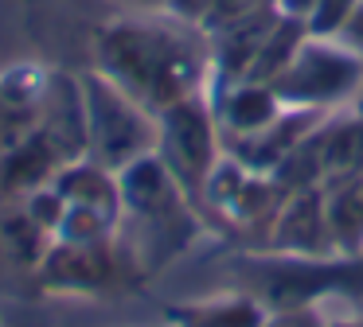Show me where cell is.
Wrapping results in <instances>:
<instances>
[{
  "mask_svg": "<svg viewBox=\"0 0 363 327\" xmlns=\"http://www.w3.org/2000/svg\"><path fill=\"white\" fill-rule=\"evenodd\" d=\"M324 117H328V109H293V105H285L281 113H277L269 125H262L258 132L227 140V156H235V160L246 164L250 171L274 176Z\"/></svg>",
  "mask_w": 363,
  "mask_h": 327,
  "instance_id": "8992f818",
  "label": "cell"
},
{
  "mask_svg": "<svg viewBox=\"0 0 363 327\" xmlns=\"http://www.w3.org/2000/svg\"><path fill=\"white\" fill-rule=\"evenodd\" d=\"M332 39H340V43H347L352 51H359V54H363V0L355 4V12L347 16V23H344V28H340Z\"/></svg>",
  "mask_w": 363,
  "mask_h": 327,
  "instance_id": "8fae6325",
  "label": "cell"
},
{
  "mask_svg": "<svg viewBox=\"0 0 363 327\" xmlns=\"http://www.w3.org/2000/svg\"><path fill=\"white\" fill-rule=\"evenodd\" d=\"M269 90L293 109H344L363 93V54L340 39L305 35Z\"/></svg>",
  "mask_w": 363,
  "mask_h": 327,
  "instance_id": "3957f363",
  "label": "cell"
},
{
  "mask_svg": "<svg viewBox=\"0 0 363 327\" xmlns=\"http://www.w3.org/2000/svg\"><path fill=\"white\" fill-rule=\"evenodd\" d=\"M320 191H324L332 249L340 257H363V171L332 179Z\"/></svg>",
  "mask_w": 363,
  "mask_h": 327,
  "instance_id": "52a82bcc",
  "label": "cell"
},
{
  "mask_svg": "<svg viewBox=\"0 0 363 327\" xmlns=\"http://www.w3.org/2000/svg\"><path fill=\"white\" fill-rule=\"evenodd\" d=\"M157 140H160V164L168 168V176L180 183V191L191 202H203V187L211 179L215 164H219V121H215V109L203 93L196 98H184L176 105H168L160 113L157 125Z\"/></svg>",
  "mask_w": 363,
  "mask_h": 327,
  "instance_id": "277c9868",
  "label": "cell"
},
{
  "mask_svg": "<svg viewBox=\"0 0 363 327\" xmlns=\"http://www.w3.org/2000/svg\"><path fill=\"white\" fill-rule=\"evenodd\" d=\"M254 249L269 253H297V257H340L332 249L328 214H324V191L320 187H297L281 199L277 214L269 218L266 234Z\"/></svg>",
  "mask_w": 363,
  "mask_h": 327,
  "instance_id": "5b68a950",
  "label": "cell"
},
{
  "mask_svg": "<svg viewBox=\"0 0 363 327\" xmlns=\"http://www.w3.org/2000/svg\"><path fill=\"white\" fill-rule=\"evenodd\" d=\"M235 292L250 296L262 311L313 308L324 300H355L363 308V257H297L242 249L230 261Z\"/></svg>",
  "mask_w": 363,
  "mask_h": 327,
  "instance_id": "7a4b0ae2",
  "label": "cell"
},
{
  "mask_svg": "<svg viewBox=\"0 0 363 327\" xmlns=\"http://www.w3.org/2000/svg\"><path fill=\"white\" fill-rule=\"evenodd\" d=\"M172 319L180 327H262L266 311L242 292H230L223 300L211 304H188V308H176Z\"/></svg>",
  "mask_w": 363,
  "mask_h": 327,
  "instance_id": "ba28073f",
  "label": "cell"
},
{
  "mask_svg": "<svg viewBox=\"0 0 363 327\" xmlns=\"http://www.w3.org/2000/svg\"><path fill=\"white\" fill-rule=\"evenodd\" d=\"M106 62L121 90L145 109L164 113L168 105L203 93L207 51L172 28H118L106 39Z\"/></svg>",
  "mask_w": 363,
  "mask_h": 327,
  "instance_id": "6da1fadb",
  "label": "cell"
},
{
  "mask_svg": "<svg viewBox=\"0 0 363 327\" xmlns=\"http://www.w3.org/2000/svg\"><path fill=\"white\" fill-rule=\"evenodd\" d=\"M355 105H359V109H363V93H359V98H355Z\"/></svg>",
  "mask_w": 363,
  "mask_h": 327,
  "instance_id": "7c38bea8",
  "label": "cell"
},
{
  "mask_svg": "<svg viewBox=\"0 0 363 327\" xmlns=\"http://www.w3.org/2000/svg\"><path fill=\"white\" fill-rule=\"evenodd\" d=\"M262 327H332L324 304H313V308H285V311H266Z\"/></svg>",
  "mask_w": 363,
  "mask_h": 327,
  "instance_id": "30bf717a",
  "label": "cell"
},
{
  "mask_svg": "<svg viewBox=\"0 0 363 327\" xmlns=\"http://www.w3.org/2000/svg\"><path fill=\"white\" fill-rule=\"evenodd\" d=\"M355 4H359V0H316L313 16H308V35L332 39L347 23V16L355 12Z\"/></svg>",
  "mask_w": 363,
  "mask_h": 327,
  "instance_id": "9c48e42d",
  "label": "cell"
},
{
  "mask_svg": "<svg viewBox=\"0 0 363 327\" xmlns=\"http://www.w3.org/2000/svg\"><path fill=\"white\" fill-rule=\"evenodd\" d=\"M359 311H363V308H359Z\"/></svg>",
  "mask_w": 363,
  "mask_h": 327,
  "instance_id": "4fadbf2b",
  "label": "cell"
}]
</instances>
